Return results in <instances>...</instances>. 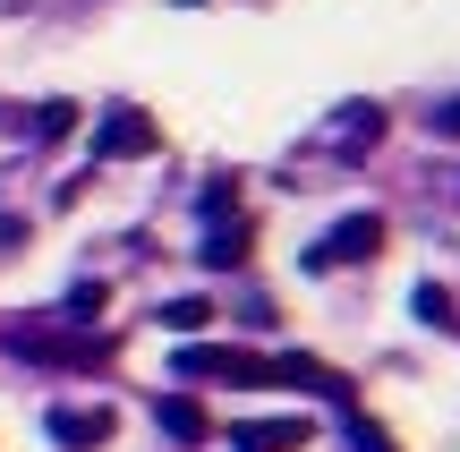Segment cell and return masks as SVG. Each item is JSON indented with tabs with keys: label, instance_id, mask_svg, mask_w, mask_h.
<instances>
[{
	"label": "cell",
	"instance_id": "obj_13",
	"mask_svg": "<svg viewBox=\"0 0 460 452\" xmlns=\"http://www.w3.org/2000/svg\"><path fill=\"white\" fill-rule=\"evenodd\" d=\"M349 444H358V452H393V436H384V427H367V419H349Z\"/></svg>",
	"mask_w": 460,
	"mask_h": 452
},
{
	"label": "cell",
	"instance_id": "obj_3",
	"mask_svg": "<svg viewBox=\"0 0 460 452\" xmlns=\"http://www.w3.org/2000/svg\"><path fill=\"white\" fill-rule=\"evenodd\" d=\"M154 146H163V129L146 111H128V102L94 120V163H128V154H154Z\"/></svg>",
	"mask_w": 460,
	"mask_h": 452
},
{
	"label": "cell",
	"instance_id": "obj_14",
	"mask_svg": "<svg viewBox=\"0 0 460 452\" xmlns=\"http://www.w3.org/2000/svg\"><path fill=\"white\" fill-rule=\"evenodd\" d=\"M427 129H435V137H460V102H444V111H427Z\"/></svg>",
	"mask_w": 460,
	"mask_h": 452
},
{
	"label": "cell",
	"instance_id": "obj_2",
	"mask_svg": "<svg viewBox=\"0 0 460 452\" xmlns=\"http://www.w3.org/2000/svg\"><path fill=\"white\" fill-rule=\"evenodd\" d=\"M376 248H384V214H349V222H332V231H324V248H307V265H315V273L367 265Z\"/></svg>",
	"mask_w": 460,
	"mask_h": 452
},
{
	"label": "cell",
	"instance_id": "obj_6",
	"mask_svg": "<svg viewBox=\"0 0 460 452\" xmlns=\"http://www.w3.org/2000/svg\"><path fill=\"white\" fill-rule=\"evenodd\" d=\"M239 452H298L307 444V419H256V427H230Z\"/></svg>",
	"mask_w": 460,
	"mask_h": 452
},
{
	"label": "cell",
	"instance_id": "obj_8",
	"mask_svg": "<svg viewBox=\"0 0 460 452\" xmlns=\"http://www.w3.org/2000/svg\"><path fill=\"white\" fill-rule=\"evenodd\" d=\"M205 273H230V265H247V222H230V231H205Z\"/></svg>",
	"mask_w": 460,
	"mask_h": 452
},
{
	"label": "cell",
	"instance_id": "obj_9",
	"mask_svg": "<svg viewBox=\"0 0 460 452\" xmlns=\"http://www.w3.org/2000/svg\"><path fill=\"white\" fill-rule=\"evenodd\" d=\"M163 324H171V333H205V324H214V299H171Z\"/></svg>",
	"mask_w": 460,
	"mask_h": 452
},
{
	"label": "cell",
	"instance_id": "obj_5",
	"mask_svg": "<svg viewBox=\"0 0 460 452\" xmlns=\"http://www.w3.org/2000/svg\"><path fill=\"white\" fill-rule=\"evenodd\" d=\"M43 427H51V444H68V452H94V444H111V427H119V419L94 402V410H51Z\"/></svg>",
	"mask_w": 460,
	"mask_h": 452
},
{
	"label": "cell",
	"instance_id": "obj_11",
	"mask_svg": "<svg viewBox=\"0 0 460 452\" xmlns=\"http://www.w3.org/2000/svg\"><path fill=\"white\" fill-rule=\"evenodd\" d=\"M68 129H77V102H43V111H34V137H43V146L68 137Z\"/></svg>",
	"mask_w": 460,
	"mask_h": 452
},
{
	"label": "cell",
	"instance_id": "obj_12",
	"mask_svg": "<svg viewBox=\"0 0 460 452\" xmlns=\"http://www.w3.org/2000/svg\"><path fill=\"white\" fill-rule=\"evenodd\" d=\"M102 299H111L102 282H77V290H68V316H77V324H94V316H102Z\"/></svg>",
	"mask_w": 460,
	"mask_h": 452
},
{
	"label": "cell",
	"instance_id": "obj_7",
	"mask_svg": "<svg viewBox=\"0 0 460 452\" xmlns=\"http://www.w3.org/2000/svg\"><path fill=\"white\" fill-rule=\"evenodd\" d=\"M154 419H163L180 444H205V410L188 402V393H163V402H154Z\"/></svg>",
	"mask_w": 460,
	"mask_h": 452
},
{
	"label": "cell",
	"instance_id": "obj_10",
	"mask_svg": "<svg viewBox=\"0 0 460 452\" xmlns=\"http://www.w3.org/2000/svg\"><path fill=\"white\" fill-rule=\"evenodd\" d=\"M410 307H418V324H452V290H444V282H418Z\"/></svg>",
	"mask_w": 460,
	"mask_h": 452
},
{
	"label": "cell",
	"instance_id": "obj_4",
	"mask_svg": "<svg viewBox=\"0 0 460 452\" xmlns=\"http://www.w3.org/2000/svg\"><path fill=\"white\" fill-rule=\"evenodd\" d=\"M273 385H298V393H315V402H349V376L341 368H324V359H273Z\"/></svg>",
	"mask_w": 460,
	"mask_h": 452
},
{
	"label": "cell",
	"instance_id": "obj_1",
	"mask_svg": "<svg viewBox=\"0 0 460 452\" xmlns=\"http://www.w3.org/2000/svg\"><path fill=\"white\" fill-rule=\"evenodd\" d=\"M171 376H180V385H197V376H222V385H273V359H256V350H197V341H188V350L171 359Z\"/></svg>",
	"mask_w": 460,
	"mask_h": 452
}]
</instances>
